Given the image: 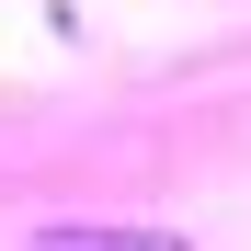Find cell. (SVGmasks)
Here are the masks:
<instances>
[{
  "label": "cell",
  "mask_w": 251,
  "mask_h": 251,
  "mask_svg": "<svg viewBox=\"0 0 251 251\" xmlns=\"http://www.w3.org/2000/svg\"><path fill=\"white\" fill-rule=\"evenodd\" d=\"M46 251H172V240H114L103 228V240H46Z\"/></svg>",
  "instance_id": "obj_1"
}]
</instances>
